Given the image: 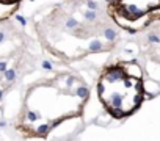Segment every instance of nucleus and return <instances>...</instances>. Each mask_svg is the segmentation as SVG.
Masks as SVG:
<instances>
[{
	"mask_svg": "<svg viewBox=\"0 0 160 141\" xmlns=\"http://www.w3.org/2000/svg\"><path fill=\"white\" fill-rule=\"evenodd\" d=\"M96 91L99 102L112 117L126 119L132 116L146 96L141 66L133 60L108 63L97 77Z\"/></svg>",
	"mask_w": 160,
	"mask_h": 141,
	"instance_id": "obj_1",
	"label": "nucleus"
},
{
	"mask_svg": "<svg viewBox=\"0 0 160 141\" xmlns=\"http://www.w3.org/2000/svg\"><path fill=\"white\" fill-rule=\"evenodd\" d=\"M107 16L127 33H140L160 22V0H108Z\"/></svg>",
	"mask_w": 160,
	"mask_h": 141,
	"instance_id": "obj_2",
	"label": "nucleus"
},
{
	"mask_svg": "<svg viewBox=\"0 0 160 141\" xmlns=\"http://www.w3.org/2000/svg\"><path fill=\"white\" fill-rule=\"evenodd\" d=\"M21 2H22V0H0V8L3 9L5 17L9 14V13H13V9L17 8V5Z\"/></svg>",
	"mask_w": 160,
	"mask_h": 141,
	"instance_id": "obj_3",
	"label": "nucleus"
}]
</instances>
